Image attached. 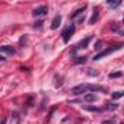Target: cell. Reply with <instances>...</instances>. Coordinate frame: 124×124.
I'll return each instance as SVG.
<instances>
[{
  "mask_svg": "<svg viewBox=\"0 0 124 124\" xmlns=\"http://www.w3.org/2000/svg\"><path fill=\"white\" fill-rule=\"evenodd\" d=\"M88 91H91V92H104V88L93 86V85H78V86L72 88L70 92L73 95H82V93H86Z\"/></svg>",
  "mask_w": 124,
  "mask_h": 124,
  "instance_id": "cell-1",
  "label": "cell"
},
{
  "mask_svg": "<svg viewBox=\"0 0 124 124\" xmlns=\"http://www.w3.org/2000/svg\"><path fill=\"white\" fill-rule=\"evenodd\" d=\"M123 45H124V44H118V45H112V47H109V48H107V50H102V51H99L98 54H95V55H93V60H95V61H98V60H101V58H104V57H107V55L112 54L114 51L120 50Z\"/></svg>",
  "mask_w": 124,
  "mask_h": 124,
  "instance_id": "cell-2",
  "label": "cell"
},
{
  "mask_svg": "<svg viewBox=\"0 0 124 124\" xmlns=\"http://www.w3.org/2000/svg\"><path fill=\"white\" fill-rule=\"evenodd\" d=\"M75 29H76L75 23H70L69 26H66V28L63 29V32H61V37H63V41H64V42H69V41H70V38H72L73 34H75Z\"/></svg>",
  "mask_w": 124,
  "mask_h": 124,
  "instance_id": "cell-3",
  "label": "cell"
},
{
  "mask_svg": "<svg viewBox=\"0 0 124 124\" xmlns=\"http://www.w3.org/2000/svg\"><path fill=\"white\" fill-rule=\"evenodd\" d=\"M47 12H48V8H47L45 5H41V6H38V8H35V9L32 10V15H34L35 18H39V16H45Z\"/></svg>",
  "mask_w": 124,
  "mask_h": 124,
  "instance_id": "cell-4",
  "label": "cell"
},
{
  "mask_svg": "<svg viewBox=\"0 0 124 124\" xmlns=\"http://www.w3.org/2000/svg\"><path fill=\"white\" fill-rule=\"evenodd\" d=\"M72 19H75V21H78L79 23H82V22L85 21V8H83V9H78V10L72 15Z\"/></svg>",
  "mask_w": 124,
  "mask_h": 124,
  "instance_id": "cell-5",
  "label": "cell"
},
{
  "mask_svg": "<svg viewBox=\"0 0 124 124\" xmlns=\"http://www.w3.org/2000/svg\"><path fill=\"white\" fill-rule=\"evenodd\" d=\"M0 53H2V55H13L16 51H15V48H12V47H9V45H3L2 48H0Z\"/></svg>",
  "mask_w": 124,
  "mask_h": 124,
  "instance_id": "cell-6",
  "label": "cell"
},
{
  "mask_svg": "<svg viewBox=\"0 0 124 124\" xmlns=\"http://www.w3.org/2000/svg\"><path fill=\"white\" fill-rule=\"evenodd\" d=\"M91 39H92L91 37H86L85 39H82V41H80V42L76 45V50H80V48H86V47H88V44L91 42Z\"/></svg>",
  "mask_w": 124,
  "mask_h": 124,
  "instance_id": "cell-7",
  "label": "cell"
},
{
  "mask_svg": "<svg viewBox=\"0 0 124 124\" xmlns=\"http://www.w3.org/2000/svg\"><path fill=\"white\" fill-rule=\"evenodd\" d=\"M99 19V9L98 8H95L93 9V15L91 16V21H89V23L91 25H93V23H96V21Z\"/></svg>",
  "mask_w": 124,
  "mask_h": 124,
  "instance_id": "cell-8",
  "label": "cell"
},
{
  "mask_svg": "<svg viewBox=\"0 0 124 124\" xmlns=\"http://www.w3.org/2000/svg\"><path fill=\"white\" fill-rule=\"evenodd\" d=\"M60 23H61V16H60V15L54 16V19H53V22H51V29H57V28L60 26Z\"/></svg>",
  "mask_w": 124,
  "mask_h": 124,
  "instance_id": "cell-9",
  "label": "cell"
},
{
  "mask_svg": "<svg viewBox=\"0 0 124 124\" xmlns=\"http://www.w3.org/2000/svg\"><path fill=\"white\" fill-rule=\"evenodd\" d=\"M83 99H85L86 102H93V101H96V95H93V93H86V95L83 96Z\"/></svg>",
  "mask_w": 124,
  "mask_h": 124,
  "instance_id": "cell-10",
  "label": "cell"
},
{
  "mask_svg": "<svg viewBox=\"0 0 124 124\" xmlns=\"http://www.w3.org/2000/svg\"><path fill=\"white\" fill-rule=\"evenodd\" d=\"M118 108V104H108L107 107H104L102 109H105V111H114V109H117Z\"/></svg>",
  "mask_w": 124,
  "mask_h": 124,
  "instance_id": "cell-11",
  "label": "cell"
},
{
  "mask_svg": "<svg viewBox=\"0 0 124 124\" xmlns=\"http://www.w3.org/2000/svg\"><path fill=\"white\" fill-rule=\"evenodd\" d=\"M121 96H124V91H118V92H114V93H112V98H114V99H118V98H121Z\"/></svg>",
  "mask_w": 124,
  "mask_h": 124,
  "instance_id": "cell-12",
  "label": "cell"
},
{
  "mask_svg": "<svg viewBox=\"0 0 124 124\" xmlns=\"http://www.w3.org/2000/svg\"><path fill=\"white\" fill-rule=\"evenodd\" d=\"M107 5H108L109 8H117V6H120V5H121V2H111V0H108Z\"/></svg>",
  "mask_w": 124,
  "mask_h": 124,
  "instance_id": "cell-13",
  "label": "cell"
},
{
  "mask_svg": "<svg viewBox=\"0 0 124 124\" xmlns=\"http://www.w3.org/2000/svg\"><path fill=\"white\" fill-rule=\"evenodd\" d=\"M85 61H86V57H79V58L75 61V63H76V64H79V63H85Z\"/></svg>",
  "mask_w": 124,
  "mask_h": 124,
  "instance_id": "cell-14",
  "label": "cell"
},
{
  "mask_svg": "<svg viewBox=\"0 0 124 124\" xmlns=\"http://www.w3.org/2000/svg\"><path fill=\"white\" fill-rule=\"evenodd\" d=\"M93 48H95V50H101V48H102V41H98Z\"/></svg>",
  "mask_w": 124,
  "mask_h": 124,
  "instance_id": "cell-15",
  "label": "cell"
},
{
  "mask_svg": "<svg viewBox=\"0 0 124 124\" xmlns=\"http://www.w3.org/2000/svg\"><path fill=\"white\" fill-rule=\"evenodd\" d=\"M120 76H121L120 72H115V73H111V75H109V78H120Z\"/></svg>",
  "mask_w": 124,
  "mask_h": 124,
  "instance_id": "cell-16",
  "label": "cell"
},
{
  "mask_svg": "<svg viewBox=\"0 0 124 124\" xmlns=\"http://www.w3.org/2000/svg\"><path fill=\"white\" fill-rule=\"evenodd\" d=\"M115 123V120H108V121H102L101 124H114Z\"/></svg>",
  "mask_w": 124,
  "mask_h": 124,
  "instance_id": "cell-17",
  "label": "cell"
},
{
  "mask_svg": "<svg viewBox=\"0 0 124 124\" xmlns=\"http://www.w3.org/2000/svg\"><path fill=\"white\" fill-rule=\"evenodd\" d=\"M42 23H44L42 21H38V22H37V25H34V26H37V28H41V26H42Z\"/></svg>",
  "mask_w": 124,
  "mask_h": 124,
  "instance_id": "cell-18",
  "label": "cell"
},
{
  "mask_svg": "<svg viewBox=\"0 0 124 124\" xmlns=\"http://www.w3.org/2000/svg\"><path fill=\"white\" fill-rule=\"evenodd\" d=\"M88 75H91V76H92V75H93V76H98V72H88Z\"/></svg>",
  "mask_w": 124,
  "mask_h": 124,
  "instance_id": "cell-19",
  "label": "cell"
},
{
  "mask_svg": "<svg viewBox=\"0 0 124 124\" xmlns=\"http://www.w3.org/2000/svg\"><path fill=\"white\" fill-rule=\"evenodd\" d=\"M123 124H124V123H123Z\"/></svg>",
  "mask_w": 124,
  "mask_h": 124,
  "instance_id": "cell-20",
  "label": "cell"
},
{
  "mask_svg": "<svg viewBox=\"0 0 124 124\" xmlns=\"http://www.w3.org/2000/svg\"><path fill=\"white\" fill-rule=\"evenodd\" d=\"M123 19H124V18H123Z\"/></svg>",
  "mask_w": 124,
  "mask_h": 124,
  "instance_id": "cell-21",
  "label": "cell"
}]
</instances>
